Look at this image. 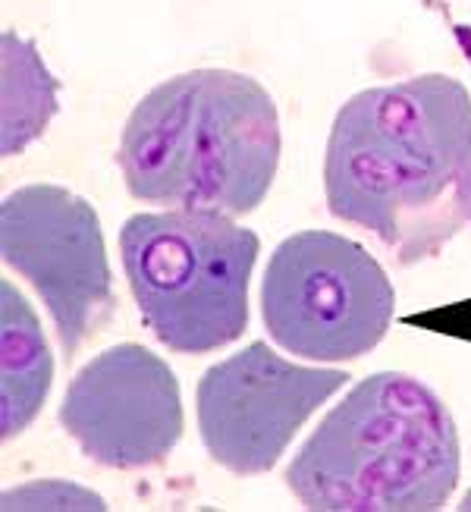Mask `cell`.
I'll list each match as a JSON object with an SVG mask.
<instances>
[{
	"label": "cell",
	"instance_id": "1",
	"mask_svg": "<svg viewBox=\"0 0 471 512\" xmlns=\"http://www.w3.org/2000/svg\"><path fill=\"white\" fill-rule=\"evenodd\" d=\"M327 208L399 264L440 255L471 224V98L450 76L365 88L333 120Z\"/></svg>",
	"mask_w": 471,
	"mask_h": 512
},
{
	"label": "cell",
	"instance_id": "2",
	"mask_svg": "<svg viewBox=\"0 0 471 512\" xmlns=\"http://www.w3.org/2000/svg\"><path fill=\"white\" fill-rule=\"evenodd\" d=\"M280 151L277 104L255 79L192 70L136 104L117 164L139 202L242 217L264 202Z\"/></svg>",
	"mask_w": 471,
	"mask_h": 512
},
{
	"label": "cell",
	"instance_id": "3",
	"mask_svg": "<svg viewBox=\"0 0 471 512\" xmlns=\"http://www.w3.org/2000/svg\"><path fill=\"white\" fill-rule=\"evenodd\" d=\"M456 421L418 377H365L289 462L286 484L308 509H440L459 484Z\"/></svg>",
	"mask_w": 471,
	"mask_h": 512
},
{
	"label": "cell",
	"instance_id": "4",
	"mask_svg": "<svg viewBox=\"0 0 471 512\" xmlns=\"http://www.w3.org/2000/svg\"><path fill=\"white\" fill-rule=\"evenodd\" d=\"M258 249L252 230L217 211L136 214L120 230L123 271L142 318L179 355H205L245 333Z\"/></svg>",
	"mask_w": 471,
	"mask_h": 512
},
{
	"label": "cell",
	"instance_id": "5",
	"mask_svg": "<svg viewBox=\"0 0 471 512\" xmlns=\"http://www.w3.org/2000/svg\"><path fill=\"white\" fill-rule=\"evenodd\" d=\"M261 315L280 349L311 362H352L387 337L393 286L358 242L305 230L283 239L271 255Z\"/></svg>",
	"mask_w": 471,
	"mask_h": 512
},
{
	"label": "cell",
	"instance_id": "6",
	"mask_svg": "<svg viewBox=\"0 0 471 512\" xmlns=\"http://www.w3.org/2000/svg\"><path fill=\"white\" fill-rule=\"evenodd\" d=\"M0 252L48 305L70 362L117 305L95 208L48 183L16 189L0 211Z\"/></svg>",
	"mask_w": 471,
	"mask_h": 512
},
{
	"label": "cell",
	"instance_id": "7",
	"mask_svg": "<svg viewBox=\"0 0 471 512\" xmlns=\"http://www.w3.org/2000/svg\"><path fill=\"white\" fill-rule=\"evenodd\" d=\"M346 371L305 368L252 343L201 374L195 390L201 443L233 475H264L308 415L343 390Z\"/></svg>",
	"mask_w": 471,
	"mask_h": 512
},
{
	"label": "cell",
	"instance_id": "8",
	"mask_svg": "<svg viewBox=\"0 0 471 512\" xmlns=\"http://www.w3.org/2000/svg\"><path fill=\"white\" fill-rule=\"evenodd\" d=\"M60 425L107 469L164 462L183 437V399L164 359L139 343L95 355L70 384Z\"/></svg>",
	"mask_w": 471,
	"mask_h": 512
},
{
	"label": "cell",
	"instance_id": "9",
	"mask_svg": "<svg viewBox=\"0 0 471 512\" xmlns=\"http://www.w3.org/2000/svg\"><path fill=\"white\" fill-rule=\"evenodd\" d=\"M0 302H4V333H0V343H4V409H0V425L10 440L38 418L51 390L54 362L35 311L13 283L0 286Z\"/></svg>",
	"mask_w": 471,
	"mask_h": 512
},
{
	"label": "cell",
	"instance_id": "10",
	"mask_svg": "<svg viewBox=\"0 0 471 512\" xmlns=\"http://www.w3.org/2000/svg\"><path fill=\"white\" fill-rule=\"evenodd\" d=\"M57 110V82L44 70L35 44L4 35V154H19L41 136Z\"/></svg>",
	"mask_w": 471,
	"mask_h": 512
},
{
	"label": "cell",
	"instance_id": "11",
	"mask_svg": "<svg viewBox=\"0 0 471 512\" xmlns=\"http://www.w3.org/2000/svg\"><path fill=\"white\" fill-rule=\"evenodd\" d=\"M4 509H104V500L66 481H41L10 491Z\"/></svg>",
	"mask_w": 471,
	"mask_h": 512
}]
</instances>
